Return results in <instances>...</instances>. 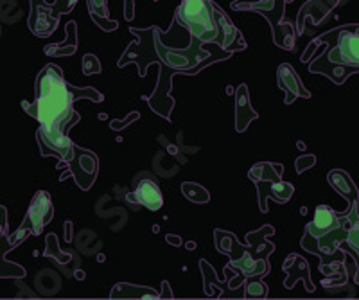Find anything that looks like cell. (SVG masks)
<instances>
[{"mask_svg":"<svg viewBox=\"0 0 359 300\" xmlns=\"http://www.w3.org/2000/svg\"><path fill=\"white\" fill-rule=\"evenodd\" d=\"M187 27L180 24L178 20H172L171 29L163 33L160 27L153 25L151 29H135L131 27V34L137 36L133 43H130L124 53V56L118 60V67H124L128 63H137L139 74H147V65L149 63H160L158 87L151 97H147V103L155 110L160 117L168 119L171 117V110L175 107V99L171 97L172 88V74H196L201 69H205L210 63H216L219 60H226L232 56L230 50L221 49L216 43L214 53H207V49L201 47L203 41L198 40L191 34V43L189 46H180V34Z\"/></svg>","mask_w":359,"mask_h":300,"instance_id":"cell-1","label":"cell"},{"mask_svg":"<svg viewBox=\"0 0 359 300\" xmlns=\"http://www.w3.org/2000/svg\"><path fill=\"white\" fill-rule=\"evenodd\" d=\"M34 103L22 101V108L34 117L43 128L69 130L79 123V114L74 103L79 99H90L101 103L102 95L95 88H74L65 81L62 69L57 65H45L34 81Z\"/></svg>","mask_w":359,"mask_h":300,"instance_id":"cell-2","label":"cell"},{"mask_svg":"<svg viewBox=\"0 0 359 300\" xmlns=\"http://www.w3.org/2000/svg\"><path fill=\"white\" fill-rule=\"evenodd\" d=\"M329 49L309 65L313 74H325L334 83H343L351 74L359 72V25H343L322 34Z\"/></svg>","mask_w":359,"mask_h":300,"instance_id":"cell-3","label":"cell"},{"mask_svg":"<svg viewBox=\"0 0 359 300\" xmlns=\"http://www.w3.org/2000/svg\"><path fill=\"white\" fill-rule=\"evenodd\" d=\"M286 0H233L232 9L236 11H255L266 18L273 31V40L282 49L291 50L294 47V27L290 22H284Z\"/></svg>","mask_w":359,"mask_h":300,"instance_id":"cell-4","label":"cell"},{"mask_svg":"<svg viewBox=\"0 0 359 300\" xmlns=\"http://www.w3.org/2000/svg\"><path fill=\"white\" fill-rule=\"evenodd\" d=\"M282 173H284V168L280 164H269V162H261V164L253 165L252 171L248 173L250 180L255 182V185H257L261 212H268V200L286 203L293 196L294 187L287 182H282Z\"/></svg>","mask_w":359,"mask_h":300,"instance_id":"cell-5","label":"cell"},{"mask_svg":"<svg viewBox=\"0 0 359 300\" xmlns=\"http://www.w3.org/2000/svg\"><path fill=\"white\" fill-rule=\"evenodd\" d=\"M175 20L187 27L192 36L203 43L216 40V22L212 15V0H182L176 8Z\"/></svg>","mask_w":359,"mask_h":300,"instance_id":"cell-6","label":"cell"},{"mask_svg":"<svg viewBox=\"0 0 359 300\" xmlns=\"http://www.w3.org/2000/svg\"><path fill=\"white\" fill-rule=\"evenodd\" d=\"M78 0H31L29 27L36 36L47 38L56 31L60 15L70 13Z\"/></svg>","mask_w":359,"mask_h":300,"instance_id":"cell-7","label":"cell"},{"mask_svg":"<svg viewBox=\"0 0 359 300\" xmlns=\"http://www.w3.org/2000/svg\"><path fill=\"white\" fill-rule=\"evenodd\" d=\"M348 226H351V219L341 218V223H339L336 229L318 236V238H314V236L307 234L306 232L302 239V248L304 250L311 252V254H316L322 257V270L327 268V264H331L332 261H343L345 259V254L339 252L338 247L347 239Z\"/></svg>","mask_w":359,"mask_h":300,"instance_id":"cell-8","label":"cell"},{"mask_svg":"<svg viewBox=\"0 0 359 300\" xmlns=\"http://www.w3.org/2000/svg\"><path fill=\"white\" fill-rule=\"evenodd\" d=\"M53 216H54V207H53V200H50L49 193H47V191H38V193L34 194L31 205H29L27 216H25L22 226L15 232V234L9 236V238L17 243V245H20L22 241H25L27 236L41 234L43 226L53 219Z\"/></svg>","mask_w":359,"mask_h":300,"instance_id":"cell-9","label":"cell"},{"mask_svg":"<svg viewBox=\"0 0 359 300\" xmlns=\"http://www.w3.org/2000/svg\"><path fill=\"white\" fill-rule=\"evenodd\" d=\"M36 140L43 156H56L62 164L69 165L76 153V144L69 139V130L38 126Z\"/></svg>","mask_w":359,"mask_h":300,"instance_id":"cell-10","label":"cell"},{"mask_svg":"<svg viewBox=\"0 0 359 300\" xmlns=\"http://www.w3.org/2000/svg\"><path fill=\"white\" fill-rule=\"evenodd\" d=\"M212 15H214V22H216V40L214 43L221 47L224 50H230V53H237V50H243L246 47L245 40H243L241 31L237 29L236 25L230 22V18L226 17V13L212 2Z\"/></svg>","mask_w":359,"mask_h":300,"instance_id":"cell-11","label":"cell"},{"mask_svg":"<svg viewBox=\"0 0 359 300\" xmlns=\"http://www.w3.org/2000/svg\"><path fill=\"white\" fill-rule=\"evenodd\" d=\"M97 156L88 149H81L76 146V153H74L72 162L69 164L70 173H72L76 184L81 187L83 191H88L94 185L95 178H97L99 171Z\"/></svg>","mask_w":359,"mask_h":300,"instance_id":"cell-12","label":"cell"},{"mask_svg":"<svg viewBox=\"0 0 359 300\" xmlns=\"http://www.w3.org/2000/svg\"><path fill=\"white\" fill-rule=\"evenodd\" d=\"M329 182H331L332 187H334V189L348 202L345 216H347L351 221L359 219V193L358 187H355L354 182H352V178L348 177L345 171H338V169H336V171H331V173H329Z\"/></svg>","mask_w":359,"mask_h":300,"instance_id":"cell-13","label":"cell"},{"mask_svg":"<svg viewBox=\"0 0 359 300\" xmlns=\"http://www.w3.org/2000/svg\"><path fill=\"white\" fill-rule=\"evenodd\" d=\"M277 85L280 90L286 92V104H291L297 97H311V92L302 85L293 67L284 63L277 70Z\"/></svg>","mask_w":359,"mask_h":300,"instance_id":"cell-14","label":"cell"},{"mask_svg":"<svg viewBox=\"0 0 359 300\" xmlns=\"http://www.w3.org/2000/svg\"><path fill=\"white\" fill-rule=\"evenodd\" d=\"M135 198H131L133 202L140 203L142 207H146L147 210L156 212V210L162 209L163 205V196L162 191L158 189V185L153 180H142L139 182L137 189L133 193Z\"/></svg>","mask_w":359,"mask_h":300,"instance_id":"cell-15","label":"cell"},{"mask_svg":"<svg viewBox=\"0 0 359 300\" xmlns=\"http://www.w3.org/2000/svg\"><path fill=\"white\" fill-rule=\"evenodd\" d=\"M257 111L253 110L252 101H250L248 87L241 85L236 92V130L245 132L252 121L257 119Z\"/></svg>","mask_w":359,"mask_h":300,"instance_id":"cell-16","label":"cell"},{"mask_svg":"<svg viewBox=\"0 0 359 300\" xmlns=\"http://www.w3.org/2000/svg\"><path fill=\"white\" fill-rule=\"evenodd\" d=\"M341 223V219L338 218V214L331 209L329 205H318L316 207V212H314V219L306 226L307 234L318 238V236L325 234V232L332 231Z\"/></svg>","mask_w":359,"mask_h":300,"instance_id":"cell-17","label":"cell"},{"mask_svg":"<svg viewBox=\"0 0 359 300\" xmlns=\"http://www.w3.org/2000/svg\"><path fill=\"white\" fill-rule=\"evenodd\" d=\"M226 268H232V270L239 271L245 277H261L269 271V264L266 259H255L248 252L237 257V259H232Z\"/></svg>","mask_w":359,"mask_h":300,"instance_id":"cell-18","label":"cell"},{"mask_svg":"<svg viewBox=\"0 0 359 300\" xmlns=\"http://www.w3.org/2000/svg\"><path fill=\"white\" fill-rule=\"evenodd\" d=\"M15 247H17V243L9 238L8 232H0V277H13V279H17V277L25 275L24 268H20L15 263H8L4 259V254H8Z\"/></svg>","mask_w":359,"mask_h":300,"instance_id":"cell-19","label":"cell"},{"mask_svg":"<svg viewBox=\"0 0 359 300\" xmlns=\"http://www.w3.org/2000/svg\"><path fill=\"white\" fill-rule=\"evenodd\" d=\"M110 299H162L158 292L137 284L121 282L110 293Z\"/></svg>","mask_w":359,"mask_h":300,"instance_id":"cell-20","label":"cell"},{"mask_svg":"<svg viewBox=\"0 0 359 300\" xmlns=\"http://www.w3.org/2000/svg\"><path fill=\"white\" fill-rule=\"evenodd\" d=\"M88 2L90 17L94 18L95 24L102 31H115L117 29V22L110 18V9H108V0H86Z\"/></svg>","mask_w":359,"mask_h":300,"instance_id":"cell-21","label":"cell"},{"mask_svg":"<svg viewBox=\"0 0 359 300\" xmlns=\"http://www.w3.org/2000/svg\"><path fill=\"white\" fill-rule=\"evenodd\" d=\"M182 193L191 200V202H196V203H207L210 200V194L205 187H201L200 184H192V182H185L182 185Z\"/></svg>","mask_w":359,"mask_h":300,"instance_id":"cell-22","label":"cell"},{"mask_svg":"<svg viewBox=\"0 0 359 300\" xmlns=\"http://www.w3.org/2000/svg\"><path fill=\"white\" fill-rule=\"evenodd\" d=\"M345 243H347L348 248H351L354 254H359V219H355V221L351 223Z\"/></svg>","mask_w":359,"mask_h":300,"instance_id":"cell-23","label":"cell"},{"mask_svg":"<svg viewBox=\"0 0 359 300\" xmlns=\"http://www.w3.org/2000/svg\"><path fill=\"white\" fill-rule=\"evenodd\" d=\"M250 299H262V296L268 295V286H264L262 282H252V279L246 282V293Z\"/></svg>","mask_w":359,"mask_h":300,"instance_id":"cell-24","label":"cell"},{"mask_svg":"<svg viewBox=\"0 0 359 300\" xmlns=\"http://www.w3.org/2000/svg\"><path fill=\"white\" fill-rule=\"evenodd\" d=\"M83 67H85V69H83V72H85L86 76L99 74V72H101V65H99L97 58H95V56H92V54H86L85 60H83Z\"/></svg>","mask_w":359,"mask_h":300,"instance_id":"cell-25","label":"cell"},{"mask_svg":"<svg viewBox=\"0 0 359 300\" xmlns=\"http://www.w3.org/2000/svg\"><path fill=\"white\" fill-rule=\"evenodd\" d=\"M314 162H316V158H314L313 155H304L300 156L297 161V171L298 173H304L307 168H311V165H314Z\"/></svg>","mask_w":359,"mask_h":300,"instance_id":"cell-26","label":"cell"},{"mask_svg":"<svg viewBox=\"0 0 359 300\" xmlns=\"http://www.w3.org/2000/svg\"><path fill=\"white\" fill-rule=\"evenodd\" d=\"M0 232H8V219H6L4 207H0Z\"/></svg>","mask_w":359,"mask_h":300,"instance_id":"cell-27","label":"cell"},{"mask_svg":"<svg viewBox=\"0 0 359 300\" xmlns=\"http://www.w3.org/2000/svg\"><path fill=\"white\" fill-rule=\"evenodd\" d=\"M171 292H169V284L163 282V299H171Z\"/></svg>","mask_w":359,"mask_h":300,"instance_id":"cell-28","label":"cell"},{"mask_svg":"<svg viewBox=\"0 0 359 300\" xmlns=\"http://www.w3.org/2000/svg\"><path fill=\"white\" fill-rule=\"evenodd\" d=\"M352 254H354V252H352ZM354 257L358 259V263H359V254H354ZM355 282L359 284V270H358V275H355Z\"/></svg>","mask_w":359,"mask_h":300,"instance_id":"cell-29","label":"cell"},{"mask_svg":"<svg viewBox=\"0 0 359 300\" xmlns=\"http://www.w3.org/2000/svg\"><path fill=\"white\" fill-rule=\"evenodd\" d=\"M287 2H293V0H286V4H287Z\"/></svg>","mask_w":359,"mask_h":300,"instance_id":"cell-30","label":"cell"}]
</instances>
